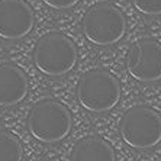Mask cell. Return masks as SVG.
<instances>
[{"label":"cell","mask_w":161,"mask_h":161,"mask_svg":"<svg viewBox=\"0 0 161 161\" xmlns=\"http://www.w3.org/2000/svg\"><path fill=\"white\" fill-rule=\"evenodd\" d=\"M126 70L138 81L161 79V44L151 38L134 42L126 54Z\"/></svg>","instance_id":"obj_6"},{"label":"cell","mask_w":161,"mask_h":161,"mask_svg":"<svg viewBox=\"0 0 161 161\" xmlns=\"http://www.w3.org/2000/svg\"><path fill=\"white\" fill-rule=\"evenodd\" d=\"M34 10L25 0H0V38L20 39L34 29Z\"/></svg>","instance_id":"obj_7"},{"label":"cell","mask_w":161,"mask_h":161,"mask_svg":"<svg viewBox=\"0 0 161 161\" xmlns=\"http://www.w3.org/2000/svg\"><path fill=\"white\" fill-rule=\"evenodd\" d=\"M134 8L148 16L161 15V0H132Z\"/></svg>","instance_id":"obj_11"},{"label":"cell","mask_w":161,"mask_h":161,"mask_svg":"<svg viewBox=\"0 0 161 161\" xmlns=\"http://www.w3.org/2000/svg\"><path fill=\"white\" fill-rule=\"evenodd\" d=\"M34 64L49 77L70 73L77 63V47L64 34L48 32L38 39L34 48Z\"/></svg>","instance_id":"obj_2"},{"label":"cell","mask_w":161,"mask_h":161,"mask_svg":"<svg viewBox=\"0 0 161 161\" xmlns=\"http://www.w3.org/2000/svg\"><path fill=\"white\" fill-rule=\"evenodd\" d=\"M119 132L132 148H153L161 141V115L148 106H134L120 119Z\"/></svg>","instance_id":"obj_5"},{"label":"cell","mask_w":161,"mask_h":161,"mask_svg":"<svg viewBox=\"0 0 161 161\" xmlns=\"http://www.w3.org/2000/svg\"><path fill=\"white\" fill-rule=\"evenodd\" d=\"M23 150L18 136L0 129V161H22Z\"/></svg>","instance_id":"obj_10"},{"label":"cell","mask_w":161,"mask_h":161,"mask_svg":"<svg viewBox=\"0 0 161 161\" xmlns=\"http://www.w3.org/2000/svg\"><path fill=\"white\" fill-rule=\"evenodd\" d=\"M28 131L39 142H60L71 131V113L60 102L42 99L31 109Z\"/></svg>","instance_id":"obj_1"},{"label":"cell","mask_w":161,"mask_h":161,"mask_svg":"<svg viewBox=\"0 0 161 161\" xmlns=\"http://www.w3.org/2000/svg\"><path fill=\"white\" fill-rule=\"evenodd\" d=\"M119 99V81L112 73L103 68H92L79 80L77 100L89 112H108L118 105Z\"/></svg>","instance_id":"obj_3"},{"label":"cell","mask_w":161,"mask_h":161,"mask_svg":"<svg viewBox=\"0 0 161 161\" xmlns=\"http://www.w3.org/2000/svg\"><path fill=\"white\" fill-rule=\"evenodd\" d=\"M83 34L94 45H112L126 32V19L120 9L110 3H99L87 12L81 22Z\"/></svg>","instance_id":"obj_4"},{"label":"cell","mask_w":161,"mask_h":161,"mask_svg":"<svg viewBox=\"0 0 161 161\" xmlns=\"http://www.w3.org/2000/svg\"><path fill=\"white\" fill-rule=\"evenodd\" d=\"M28 79L15 64H0V106L9 108L22 102L28 94Z\"/></svg>","instance_id":"obj_8"},{"label":"cell","mask_w":161,"mask_h":161,"mask_svg":"<svg viewBox=\"0 0 161 161\" xmlns=\"http://www.w3.org/2000/svg\"><path fill=\"white\" fill-rule=\"evenodd\" d=\"M48 8L57 9V10H64V9H70L79 3L80 0H42Z\"/></svg>","instance_id":"obj_12"},{"label":"cell","mask_w":161,"mask_h":161,"mask_svg":"<svg viewBox=\"0 0 161 161\" xmlns=\"http://www.w3.org/2000/svg\"><path fill=\"white\" fill-rule=\"evenodd\" d=\"M71 161H116L112 145L100 136H86L74 145Z\"/></svg>","instance_id":"obj_9"}]
</instances>
